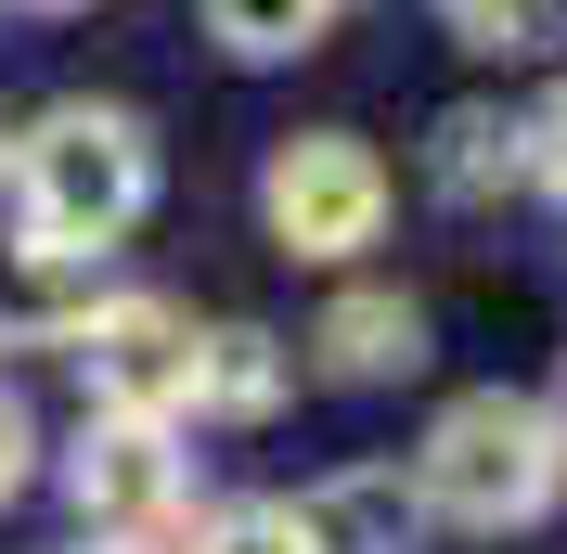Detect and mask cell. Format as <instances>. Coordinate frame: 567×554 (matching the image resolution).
<instances>
[{
	"label": "cell",
	"instance_id": "cell-1",
	"mask_svg": "<svg viewBox=\"0 0 567 554\" xmlns=\"http://www.w3.org/2000/svg\"><path fill=\"white\" fill-rule=\"evenodd\" d=\"M0 181H13V219H27V245L104 258V245H130V233H142V207H155V130H142L130 104H91V91H65V104H39L27 130L0 142Z\"/></svg>",
	"mask_w": 567,
	"mask_h": 554
},
{
	"label": "cell",
	"instance_id": "cell-2",
	"mask_svg": "<svg viewBox=\"0 0 567 554\" xmlns=\"http://www.w3.org/2000/svg\"><path fill=\"white\" fill-rule=\"evenodd\" d=\"M413 490H425V516H439V529L503 542V529H529L542 503L567 490V439L542 425L529 387H464V400H439V425H425Z\"/></svg>",
	"mask_w": 567,
	"mask_h": 554
},
{
	"label": "cell",
	"instance_id": "cell-3",
	"mask_svg": "<svg viewBox=\"0 0 567 554\" xmlns=\"http://www.w3.org/2000/svg\"><path fill=\"white\" fill-rule=\"evenodd\" d=\"M258 219H271L284 258L349 271L361 245L388 233V155H374L361 130H284L271 168H258Z\"/></svg>",
	"mask_w": 567,
	"mask_h": 554
},
{
	"label": "cell",
	"instance_id": "cell-4",
	"mask_svg": "<svg viewBox=\"0 0 567 554\" xmlns=\"http://www.w3.org/2000/svg\"><path fill=\"white\" fill-rule=\"evenodd\" d=\"M78 375H91V413L181 425L194 413V310H168V297H104V310L78 322Z\"/></svg>",
	"mask_w": 567,
	"mask_h": 554
},
{
	"label": "cell",
	"instance_id": "cell-5",
	"mask_svg": "<svg viewBox=\"0 0 567 554\" xmlns=\"http://www.w3.org/2000/svg\"><path fill=\"white\" fill-rule=\"evenodd\" d=\"M181 490H194V464H181L168 425H116V413H91V425H78V451H65V503H78V529H168Z\"/></svg>",
	"mask_w": 567,
	"mask_h": 554
},
{
	"label": "cell",
	"instance_id": "cell-6",
	"mask_svg": "<svg viewBox=\"0 0 567 554\" xmlns=\"http://www.w3.org/2000/svg\"><path fill=\"white\" fill-rule=\"evenodd\" d=\"M310 361H322L336 387H400V375H425V297H400V284H349V297H322Z\"/></svg>",
	"mask_w": 567,
	"mask_h": 554
},
{
	"label": "cell",
	"instance_id": "cell-7",
	"mask_svg": "<svg viewBox=\"0 0 567 554\" xmlns=\"http://www.w3.org/2000/svg\"><path fill=\"white\" fill-rule=\"evenodd\" d=\"M297 516H310L322 554H425V542H439V516H425L413 464H336V478H322Z\"/></svg>",
	"mask_w": 567,
	"mask_h": 554
},
{
	"label": "cell",
	"instance_id": "cell-8",
	"mask_svg": "<svg viewBox=\"0 0 567 554\" xmlns=\"http://www.w3.org/2000/svg\"><path fill=\"white\" fill-rule=\"evenodd\" d=\"M104 310V258H65V245H0V348H78V322Z\"/></svg>",
	"mask_w": 567,
	"mask_h": 554
},
{
	"label": "cell",
	"instance_id": "cell-9",
	"mask_svg": "<svg viewBox=\"0 0 567 554\" xmlns=\"http://www.w3.org/2000/svg\"><path fill=\"white\" fill-rule=\"evenodd\" d=\"M516 181H529V130L503 104H452L425 130V194H439V207H503Z\"/></svg>",
	"mask_w": 567,
	"mask_h": 554
},
{
	"label": "cell",
	"instance_id": "cell-10",
	"mask_svg": "<svg viewBox=\"0 0 567 554\" xmlns=\"http://www.w3.org/2000/svg\"><path fill=\"white\" fill-rule=\"evenodd\" d=\"M284 387H297V348H284L271 322H207V336H194V413H219V425H271Z\"/></svg>",
	"mask_w": 567,
	"mask_h": 554
},
{
	"label": "cell",
	"instance_id": "cell-11",
	"mask_svg": "<svg viewBox=\"0 0 567 554\" xmlns=\"http://www.w3.org/2000/svg\"><path fill=\"white\" fill-rule=\"evenodd\" d=\"M322 27H336V0H207V39L233 65H297Z\"/></svg>",
	"mask_w": 567,
	"mask_h": 554
},
{
	"label": "cell",
	"instance_id": "cell-12",
	"mask_svg": "<svg viewBox=\"0 0 567 554\" xmlns=\"http://www.w3.org/2000/svg\"><path fill=\"white\" fill-rule=\"evenodd\" d=\"M181 554H322V542H310V516H297V503H219Z\"/></svg>",
	"mask_w": 567,
	"mask_h": 554
},
{
	"label": "cell",
	"instance_id": "cell-13",
	"mask_svg": "<svg viewBox=\"0 0 567 554\" xmlns=\"http://www.w3.org/2000/svg\"><path fill=\"white\" fill-rule=\"evenodd\" d=\"M542 27H555V0H491V13H464V52L516 65V52H542Z\"/></svg>",
	"mask_w": 567,
	"mask_h": 554
},
{
	"label": "cell",
	"instance_id": "cell-14",
	"mask_svg": "<svg viewBox=\"0 0 567 554\" xmlns=\"http://www.w3.org/2000/svg\"><path fill=\"white\" fill-rule=\"evenodd\" d=\"M27 478H39V413H27V387L0 375V503H13Z\"/></svg>",
	"mask_w": 567,
	"mask_h": 554
},
{
	"label": "cell",
	"instance_id": "cell-15",
	"mask_svg": "<svg viewBox=\"0 0 567 554\" xmlns=\"http://www.w3.org/2000/svg\"><path fill=\"white\" fill-rule=\"evenodd\" d=\"M516 130H529V181H542V194L567 207V91H555L542 116H516Z\"/></svg>",
	"mask_w": 567,
	"mask_h": 554
},
{
	"label": "cell",
	"instance_id": "cell-16",
	"mask_svg": "<svg viewBox=\"0 0 567 554\" xmlns=\"http://www.w3.org/2000/svg\"><path fill=\"white\" fill-rule=\"evenodd\" d=\"M78 554H181L168 529H78Z\"/></svg>",
	"mask_w": 567,
	"mask_h": 554
},
{
	"label": "cell",
	"instance_id": "cell-17",
	"mask_svg": "<svg viewBox=\"0 0 567 554\" xmlns=\"http://www.w3.org/2000/svg\"><path fill=\"white\" fill-rule=\"evenodd\" d=\"M542 425H555V439H567V361H555V400H542Z\"/></svg>",
	"mask_w": 567,
	"mask_h": 554
},
{
	"label": "cell",
	"instance_id": "cell-18",
	"mask_svg": "<svg viewBox=\"0 0 567 554\" xmlns=\"http://www.w3.org/2000/svg\"><path fill=\"white\" fill-rule=\"evenodd\" d=\"M439 13H452V27H464V13H491V0H439Z\"/></svg>",
	"mask_w": 567,
	"mask_h": 554
},
{
	"label": "cell",
	"instance_id": "cell-19",
	"mask_svg": "<svg viewBox=\"0 0 567 554\" xmlns=\"http://www.w3.org/2000/svg\"><path fill=\"white\" fill-rule=\"evenodd\" d=\"M27 13H78V0H27Z\"/></svg>",
	"mask_w": 567,
	"mask_h": 554
},
{
	"label": "cell",
	"instance_id": "cell-20",
	"mask_svg": "<svg viewBox=\"0 0 567 554\" xmlns=\"http://www.w3.org/2000/svg\"><path fill=\"white\" fill-rule=\"evenodd\" d=\"M0 142H13V130H0Z\"/></svg>",
	"mask_w": 567,
	"mask_h": 554
}]
</instances>
